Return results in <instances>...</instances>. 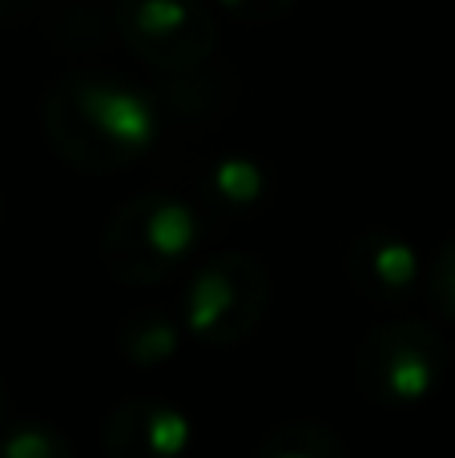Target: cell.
<instances>
[{
    "mask_svg": "<svg viewBox=\"0 0 455 458\" xmlns=\"http://www.w3.org/2000/svg\"><path fill=\"white\" fill-rule=\"evenodd\" d=\"M53 149L77 169H117L153 141V109L137 89L97 72L56 81L45 101Z\"/></svg>",
    "mask_w": 455,
    "mask_h": 458,
    "instance_id": "obj_1",
    "label": "cell"
},
{
    "mask_svg": "<svg viewBox=\"0 0 455 458\" xmlns=\"http://www.w3.org/2000/svg\"><path fill=\"white\" fill-rule=\"evenodd\" d=\"M121 40L166 72L198 69L218 45V24L198 0H121Z\"/></svg>",
    "mask_w": 455,
    "mask_h": 458,
    "instance_id": "obj_2",
    "label": "cell"
},
{
    "mask_svg": "<svg viewBox=\"0 0 455 458\" xmlns=\"http://www.w3.org/2000/svg\"><path fill=\"white\" fill-rule=\"evenodd\" d=\"M193 214L174 198H137L113 217L105 250L117 274L153 282L193 245Z\"/></svg>",
    "mask_w": 455,
    "mask_h": 458,
    "instance_id": "obj_3",
    "label": "cell"
},
{
    "mask_svg": "<svg viewBox=\"0 0 455 458\" xmlns=\"http://www.w3.org/2000/svg\"><path fill=\"white\" fill-rule=\"evenodd\" d=\"M440 366L443 346L427 326H387L363 346L359 382L383 403H416L427 394Z\"/></svg>",
    "mask_w": 455,
    "mask_h": 458,
    "instance_id": "obj_4",
    "label": "cell"
},
{
    "mask_svg": "<svg viewBox=\"0 0 455 458\" xmlns=\"http://www.w3.org/2000/svg\"><path fill=\"white\" fill-rule=\"evenodd\" d=\"M262 282L258 277V266L246 258H218L214 266H206L198 274L190 290V322L198 326L206 338H238L246 326L238 322V310L246 318L258 314L262 306V293L254 285Z\"/></svg>",
    "mask_w": 455,
    "mask_h": 458,
    "instance_id": "obj_5",
    "label": "cell"
},
{
    "mask_svg": "<svg viewBox=\"0 0 455 458\" xmlns=\"http://www.w3.org/2000/svg\"><path fill=\"white\" fill-rule=\"evenodd\" d=\"M185 443V422L166 406H121L109 422L113 458H174Z\"/></svg>",
    "mask_w": 455,
    "mask_h": 458,
    "instance_id": "obj_6",
    "label": "cell"
},
{
    "mask_svg": "<svg viewBox=\"0 0 455 458\" xmlns=\"http://www.w3.org/2000/svg\"><path fill=\"white\" fill-rule=\"evenodd\" d=\"M355 274L363 285H375L383 293H399L416 282V253L399 237H367L355 253Z\"/></svg>",
    "mask_w": 455,
    "mask_h": 458,
    "instance_id": "obj_7",
    "label": "cell"
},
{
    "mask_svg": "<svg viewBox=\"0 0 455 458\" xmlns=\"http://www.w3.org/2000/svg\"><path fill=\"white\" fill-rule=\"evenodd\" d=\"M0 458H73L48 427H21L0 443Z\"/></svg>",
    "mask_w": 455,
    "mask_h": 458,
    "instance_id": "obj_8",
    "label": "cell"
},
{
    "mask_svg": "<svg viewBox=\"0 0 455 458\" xmlns=\"http://www.w3.org/2000/svg\"><path fill=\"white\" fill-rule=\"evenodd\" d=\"M214 190L218 198L226 201H254L258 190H262V177H258L254 165H246V161H222V165L214 169Z\"/></svg>",
    "mask_w": 455,
    "mask_h": 458,
    "instance_id": "obj_9",
    "label": "cell"
},
{
    "mask_svg": "<svg viewBox=\"0 0 455 458\" xmlns=\"http://www.w3.org/2000/svg\"><path fill=\"white\" fill-rule=\"evenodd\" d=\"M222 4L242 21H279L295 0H222Z\"/></svg>",
    "mask_w": 455,
    "mask_h": 458,
    "instance_id": "obj_10",
    "label": "cell"
},
{
    "mask_svg": "<svg viewBox=\"0 0 455 458\" xmlns=\"http://www.w3.org/2000/svg\"><path fill=\"white\" fill-rule=\"evenodd\" d=\"M435 293H440V306L455 314V242L443 250L440 269H435Z\"/></svg>",
    "mask_w": 455,
    "mask_h": 458,
    "instance_id": "obj_11",
    "label": "cell"
},
{
    "mask_svg": "<svg viewBox=\"0 0 455 458\" xmlns=\"http://www.w3.org/2000/svg\"><path fill=\"white\" fill-rule=\"evenodd\" d=\"M262 458H319V454H303V451H266Z\"/></svg>",
    "mask_w": 455,
    "mask_h": 458,
    "instance_id": "obj_12",
    "label": "cell"
},
{
    "mask_svg": "<svg viewBox=\"0 0 455 458\" xmlns=\"http://www.w3.org/2000/svg\"><path fill=\"white\" fill-rule=\"evenodd\" d=\"M0 419H4V386H0Z\"/></svg>",
    "mask_w": 455,
    "mask_h": 458,
    "instance_id": "obj_13",
    "label": "cell"
},
{
    "mask_svg": "<svg viewBox=\"0 0 455 458\" xmlns=\"http://www.w3.org/2000/svg\"><path fill=\"white\" fill-rule=\"evenodd\" d=\"M0 4H4V0H0Z\"/></svg>",
    "mask_w": 455,
    "mask_h": 458,
    "instance_id": "obj_14",
    "label": "cell"
}]
</instances>
